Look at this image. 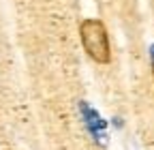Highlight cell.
I'll list each match as a JSON object with an SVG mask.
<instances>
[{
	"mask_svg": "<svg viewBox=\"0 0 154 150\" xmlns=\"http://www.w3.org/2000/svg\"><path fill=\"white\" fill-rule=\"evenodd\" d=\"M79 114H82V118H84L88 131L92 133V137L99 142V144H103V137H107V133H105L107 122L99 116V111H96L94 107H90L86 101H82V103H79Z\"/></svg>",
	"mask_w": 154,
	"mask_h": 150,
	"instance_id": "cell-2",
	"label": "cell"
},
{
	"mask_svg": "<svg viewBox=\"0 0 154 150\" xmlns=\"http://www.w3.org/2000/svg\"><path fill=\"white\" fill-rule=\"evenodd\" d=\"M150 62H152V75H154V45L150 47Z\"/></svg>",
	"mask_w": 154,
	"mask_h": 150,
	"instance_id": "cell-3",
	"label": "cell"
},
{
	"mask_svg": "<svg viewBox=\"0 0 154 150\" xmlns=\"http://www.w3.org/2000/svg\"><path fill=\"white\" fill-rule=\"evenodd\" d=\"M79 39L86 49V54L94 62L107 64L111 60V47H109V36L107 28L101 20H84L79 24Z\"/></svg>",
	"mask_w": 154,
	"mask_h": 150,
	"instance_id": "cell-1",
	"label": "cell"
}]
</instances>
